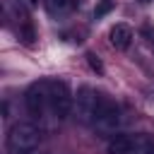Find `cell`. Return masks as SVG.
<instances>
[{"label": "cell", "instance_id": "obj_1", "mask_svg": "<svg viewBox=\"0 0 154 154\" xmlns=\"http://www.w3.org/2000/svg\"><path fill=\"white\" fill-rule=\"evenodd\" d=\"M38 144H41V130L34 123H14L7 130L5 147L10 154H29L38 149Z\"/></svg>", "mask_w": 154, "mask_h": 154}, {"label": "cell", "instance_id": "obj_2", "mask_svg": "<svg viewBox=\"0 0 154 154\" xmlns=\"http://www.w3.org/2000/svg\"><path fill=\"white\" fill-rule=\"evenodd\" d=\"M108 154H152L154 140L147 135H111L106 144Z\"/></svg>", "mask_w": 154, "mask_h": 154}, {"label": "cell", "instance_id": "obj_3", "mask_svg": "<svg viewBox=\"0 0 154 154\" xmlns=\"http://www.w3.org/2000/svg\"><path fill=\"white\" fill-rule=\"evenodd\" d=\"M24 103H26L29 116L36 118V120H41V118L51 111V82H48V79L34 82V84L26 89Z\"/></svg>", "mask_w": 154, "mask_h": 154}, {"label": "cell", "instance_id": "obj_4", "mask_svg": "<svg viewBox=\"0 0 154 154\" xmlns=\"http://www.w3.org/2000/svg\"><path fill=\"white\" fill-rule=\"evenodd\" d=\"M91 125L99 132H103V135H116V130L120 128V106L101 94L99 96V106H96V116H94Z\"/></svg>", "mask_w": 154, "mask_h": 154}, {"label": "cell", "instance_id": "obj_5", "mask_svg": "<svg viewBox=\"0 0 154 154\" xmlns=\"http://www.w3.org/2000/svg\"><path fill=\"white\" fill-rule=\"evenodd\" d=\"M75 108V94L65 79H51V113L58 120H65Z\"/></svg>", "mask_w": 154, "mask_h": 154}, {"label": "cell", "instance_id": "obj_6", "mask_svg": "<svg viewBox=\"0 0 154 154\" xmlns=\"http://www.w3.org/2000/svg\"><path fill=\"white\" fill-rule=\"evenodd\" d=\"M99 96L101 94H96L91 87H79L77 89V94H75V116H77V120L79 123H84V125H91L94 123V116H96V106H99Z\"/></svg>", "mask_w": 154, "mask_h": 154}, {"label": "cell", "instance_id": "obj_7", "mask_svg": "<svg viewBox=\"0 0 154 154\" xmlns=\"http://www.w3.org/2000/svg\"><path fill=\"white\" fill-rule=\"evenodd\" d=\"M108 38H111V46H113V48L125 51V48L132 43V29H130L128 24H116V26L111 29Z\"/></svg>", "mask_w": 154, "mask_h": 154}, {"label": "cell", "instance_id": "obj_8", "mask_svg": "<svg viewBox=\"0 0 154 154\" xmlns=\"http://www.w3.org/2000/svg\"><path fill=\"white\" fill-rule=\"evenodd\" d=\"M70 0H48V7L53 10V12H65V10H70Z\"/></svg>", "mask_w": 154, "mask_h": 154}, {"label": "cell", "instance_id": "obj_9", "mask_svg": "<svg viewBox=\"0 0 154 154\" xmlns=\"http://www.w3.org/2000/svg\"><path fill=\"white\" fill-rule=\"evenodd\" d=\"M87 60H89V67H91V70H96V72H103V65H101V60H99L94 53H89V55H87Z\"/></svg>", "mask_w": 154, "mask_h": 154}, {"label": "cell", "instance_id": "obj_10", "mask_svg": "<svg viewBox=\"0 0 154 154\" xmlns=\"http://www.w3.org/2000/svg\"><path fill=\"white\" fill-rule=\"evenodd\" d=\"M108 10H111V2H103V5H101V7L96 10V17H101V14H106Z\"/></svg>", "mask_w": 154, "mask_h": 154}, {"label": "cell", "instance_id": "obj_11", "mask_svg": "<svg viewBox=\"0 0 154 154\" xmlns=\"http://www.w3.org/2000/svg\"><path fill=\"white\" fill-rule=\"evenodd\" d=\"M29 154H41V152H36V149H34V152H29Z\"/></svg>", "mask_w": 154, "mask_h": 154}, {"label": "cell", "instance_id": "obj_12", "mask_svg": "<svg viewBox=\"0 0 154 154\" xmlns=\"http://www.w3.org/2000/svg\"><path fill=\"white\" fill-rule=\"evenodd\" d=\"M152 154H154V152H152Z\"/></svg>", "mask_w": 154, "mask_h": 154}]
</instances>
